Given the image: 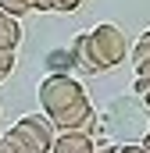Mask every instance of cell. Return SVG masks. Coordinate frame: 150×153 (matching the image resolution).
<instances>
[{
    "instance_id": "6da1fadb",
    "label": "cell",
    "mask_w": 150,
    "mask_h": 153,
    "mask_svg": "<svg viewBox=\"0 0 150 153\" xmlns=\"http://www.w3.org/2000/svg\"><path fill=\"white\" fill-rule=\"evenodd\" d=\"M86 39H89L93 61H97L100 71L118 68V64L129 57V39H125V32H122L118 25H111V22H100V25L86 29Z\"/></svg>"
},
{
    "instance_id": "7a4b0ae2",
    "label": "cell",
    "mask_w": 150,
    "mask_h": 153,
    "mask_svg": "<svg viewBox=\"0 0 150 153\" xmlns=\"http://www.w3.org/2000/svg\"><path fill=\"white\" fill-rule=\"evenodd\" d=\"M82 96H86V89L72 75H46L39 82V107H43L46 117L64 111V107H72L75 100H82Z\"/></svg>"
},
{
    "instance_id": "3957f363",
    "label": "cell",
    "mask_w": 150,
    "mask_h": 153,
    "mask_svg": "<svg viewBox=\"0 0 150 153\" xmlns=\"http://www.w3.org/2000/svg\"><path fill=\"white\" fill-rule=\"evenodd\" d=\"M11 132L22 139V146L29 153H50V143H54V135H57L46 114H22L14 121Z\"/></svg>"
},
{
    "instance_id": "277c9868",
    "label": "cell",
    "mask_w": 150,
    "mask_h": 153,
    "mask_svg": "<svg viewBox=\"0 0 150 153\" xmlns=\"http://www.w3.org/2000/svg\"><path fill=\"white\" fill-rule=\"evenodd\" d=\"M93 150H97V139L86 132H57L50 143V153H93Z\"/></svg>"
},
{
    "instance_id": "5b68a950",
    "label": "cell",
    "mask_w": 150,
    "mask_h": 153,
    "mask_svg": "<svg viewBox=\"0 0 150 153\" xmlns=\"http://www.w3.org/2000/svg\"><path fill=\"white\" fill-rule=\"evenodd\" d=\"M68 50H72V61H75V68H79L82 75H100V68H97V61H93V50H89L86 32H79V36H75V43L68 46Z\"/></svg>"
},
{
    "instance_id": "8992f818",
    "label": "cell",
    "mask_w": 150,
    "mask_h": 153,
    "mask_svg": "<svg viewBox=\"0 0 150 153\" xmlns=\"http://www.w3.org/2000/svg\"><path fill=\"white\" fill-rule=\"evenodd\" d=\"M22 43V22L0 11V50H18Z\"/></svg>"
},
{
    "instance_id": "52a82bcc",
    "label": "cell",
    "mask_w": 150,
    "mask_h": 153,
    "mask_svg": "<svg viewBox=\"0 0 150 153\" xmlns=\"http://www.w3.org/2000/svg\"><path fill=\"white\" fill-rule=\"evenodd\" d=\"M43 64L50 68V75H72V68H75V61H72V50H68V46H57V50H50Z\"/></svg>"
},
{
    "instance_id": "ba28073f",
    "label": "cell",
    "mask_w": 150,
    "mask_h": 153,
    "mask_svg": "<svg viewBox=\"0 0 150 153\" xmlns=\"http://www.w3.org/2000/svg\"><path fill=\"white\" fill-rule=\"evenodd\" d=\"M0 11L4 14H11V18H18L22 22V14H29L32 7H29V0H0Z\"/></svg>"
},
{
    "instance_id": "9c48e42d",
    "label": "cell",
    "mask_w": 150,
    "mask_h": 153,
    "mask_svg": "<svg viewBox=\"0 0 150 153\" xmlns=\"http://www.w3.org/2000/svg\"><path fill=\"white\" fill-rule=\"evenodd\" d=\"M143 57H150V29L136 39V46H132V64H136V61H143Z\"/></svg>"
},
{
    "instance_id": "30bf717a",
    "label": "cell",
    "mask_w": 150,
    "mask_h": 153,
    "mask_svg": "<svg viewBox=\"0 0 150 153\" xmlns=\"http://www.w3.org/2000/svg\"><path fill=\"white\" fill-rule=\"evenodd\" d=\"M14 53L18 50H0V78H7L14 71Z\"/></svg>"
},
{
    "instance_id": "8fae6325",
    "label": "cell",
    "mask_w": 150,
    "mask_h": 153,
    "mask_svg": "<svg viewBox=\"0 0 150 153\" xmlns=\"http://www.w3.org/2000/svg\"><path fill=\"white\" fill-rule=\"evenodd\" d=\"M54 11H64V14H72V11H79V0H54Z\"/></svg>"
},
{
    "instance_id": "7c38bea8",
    "label": "cell",
    "mask_w": 150,
    "mask_h": 153,
    "mask_svg": "<svg viewBox=\"0 0 150 153\" xmlns=\"http://www.w3.org/2000/svg\"><path fill=\"white\" fill-rule=\"evenodd\" d=\"M136 78H150V57L136 61Z\"/></svg>"
},
{
    "instance_id": "4fadbf2b",
    "label": "cell",
    "mask_w": 150,
    "mask_h": 153,
    "mask_svg": "<svg viewBox=\"0 0 150 153\" xmlns=\"http://www.w3.org/2000/svg\"><path fill=\"white\" fill-rule=\"evenodd\" d=\"M32 11H54V0H29Z\"/></svg>"
},
{
    "instance_id": "5bb4252c",
    "label": "cell",
    "mask_w": 150,
    "mask_h": 153,
    "mask_svg": "<svg viewBox=\"0 0 150 153\" xmlns=\"http://www.w3.org/2000/svg\"><path fill=\"white\" fill-rule=\"evenodd\" d=\"M118 146H122V143H100L93 153H118Z\"/></svg>"
},
{
    "instance_id": "9a60e30c",
    "label": "cell",
    "mask_w": 150,
    "mask_h": 153,
    "mask_svg": "<svg viewBox=\"0 0 150 153\" xmlns=\"http://www.w3.org/2000/svg\"><path fill=\"white\" fill-rule=\"evenodd\" d=\"M118 153H147L140 143H132V146H118Z\"/></svg>"
},
{
    "instance_id": "2e32d148",
    "label": "cell",
    "mask_w": 150,
    "mask_h": 153,
    "mask_svg": "<svg viewBox=\"0 0 150 153\" xmlns=\"http://www.w3.org/2000/svg\"><path fill=\"white\" fill-rule=\"evenodd\" d=\"M143 150H150V128H147V135H143V143H140Z\"/></svg>"
},
{
    "instance_id": "e0dca14e",
    "label": "cell",
    "mask_w": 150,
    "mask_h": 153,
    "mask_svg": "<svg viewBox=\"0 0 150 153\" xmlns=\"http://www.w3.org/2000/svg\"><path fill=\"white\" fill-rule=\"evenodd\" d=\"M0 153H7V150H4V143H0Z\"/></svg>"
}]
</instances>
